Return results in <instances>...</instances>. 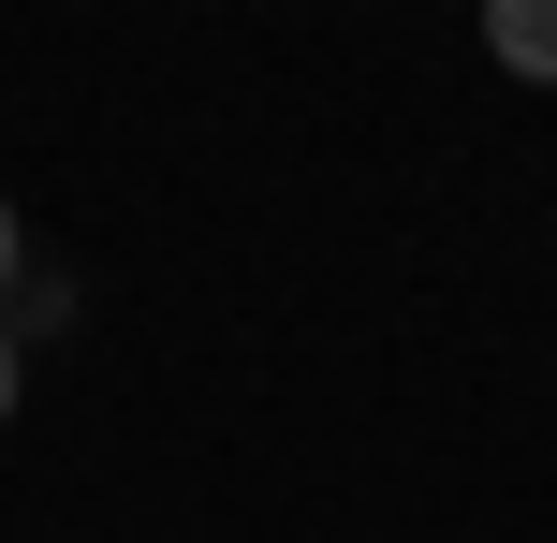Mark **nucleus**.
I'll return each instance as SVG.
<instances>
[{"label":"nucleus","mask_w":557,"mask_h":543,"mask_svg":"<svg viewBox=\"0 0 557 543\" xmlns=\"http://www.w3.org/2000/svg\"><path fill=\"white\" fill-rule=\"evenodd\" d=\"M484 45H499L513 74H543V88H557V0H484Z\"/></svg>","instance_id":"obj_1"},{"label":"nucleus","mask_w":557,"mask_h":543,"mask_svg":"<svg viewBox=\"0 0 557 543\" xmlns=\"http://www.w3.org/2000/svg\"><path fill=\"white\" fill-rule=\"evenodd\" d=\"M0 280H15V206H0Z\"/></svg>","instance_id":"obj_2"},{"label":"nucleus","mask_w":557,"mask_h":543,"mask_svg":"<svg viewBox=\"0 0 557 543\" xmlns=\"http://www.w3.org/2000/svg\"><path fill=\"white\" fill-rule=\"evenodd\" d=\"M0 411H15V338H0Z\"/></svg>","instance_id":"obj_3"}]
</instances>
